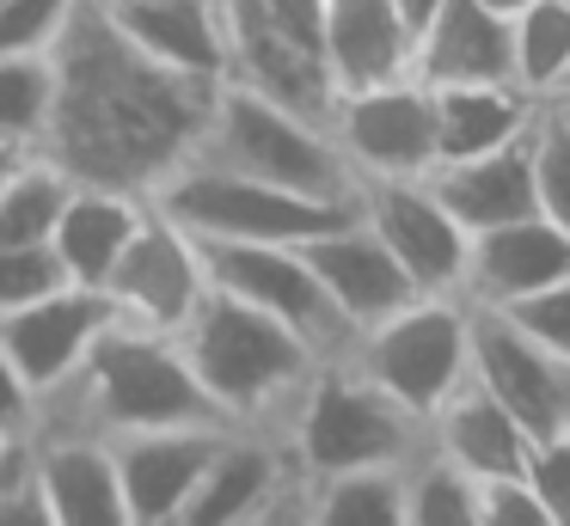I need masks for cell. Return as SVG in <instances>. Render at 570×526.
Wrapping results in <instances>:
<instances>
[{
  "label": "cell",
  "mask_w": 570,
  "mask_h": 526,
  "mask_svg": "<svg viewBox=\"0 0 570 526\" xmlns=\"http://www.w3.org/2000/svg\"><path fill=\"white\" fill-rule=\"evenodd\" d=\"M99 294H105L117 325L178 337V325H185V318L197 312V300L209 294V269H203L197 239L148 202V220H141L136 239L124 245V257L111 264V276H105Z\"/></svg>",
  "instance_id": "30bf717a"
},
{
  "label": "cell",
  "mask_w": 570,
  "mask_h": 526,
  "mask_svg": "<svg viewBox=\"0 0 570 526\" xmlns=\"http://www.w3.org/2000/svg\"><path fill=\"white\" fill-rule=\"evenodd\" d=\"M105 12H111L117 31H124L141 56L160 61V68L209 80V86L227 73L222 7H215V0H124V7H105Z\"/></svg>",
  "instance_id": "cb8c5ba5"
},
{
  "label": "cell",
  "mask_w": 570,
  "mask_h": 526,
  "mask_svg": "<svg viewBox=\"0 0 570 526\" xmlns=\"http://www.w3.org/2000/svg\"><path fill=\"white\" fill-rule=\"evenodd\" d=\"M56 92L38 153L80 183H124L148 196L173 166L197 153L209 117V80L141 56L99 0H80L75 24L50 49Z\"/></svg>",
  "instance_id": "6da1fadb"
},
{
  "label": "cell",
  "mask_w": 570,
  "mask_h": 526,
  "mask_svg": "<svg viewBox=\"0 0 570 526\" xmlns=\"http://www.w3.org/2000/svg\"><path fill=\"white\" fill-rule=\"evenodd\" d=\"M178 349L227 428H271V435L301 398L313 361H325L283 318L258 312L227 288H209L197 300V312L178 325Z\"/></svg>",
  "instance_id": "7a4b0ae2"
},
{
  "label": "cell",
  "mask_w": 570,
  "mask_h": 526,
  "mask_svg": "<svg viewBox=\"0 0 570 526\" xmlns=\"http://www.w3.org/2000/svg\"><path fill=\"white\" fill-rule=\"evenodd\" d=\"M521 477L533 484V496H540L546 520L552 526H570V428H558V435H540L528 453V465H521Z\"/></svg>",
  "instance_id": "836d02e7"
},
{
  "label": "cell",
  "mask_w": 570,
  "mask_h": 526,
  "mask_svg": "<svg viewBox=\"0 0 570 526\" xmlns=\"http://www.w3.org/2000/svg\"><path fill=\"white\" fill-rule=\"evenodd\" d=\"M222 7V43H227V73L222 80L252 86V92L276 98V105L301 110L313 122H332L337 86L325 73V56L313 37L276 24L264 7L252 0H215Z\"/></svg>",
  "instance_id": "7c38bea8"
},
{
  "label": "cell",
  "mask_w": 570,
  "mask_h": 526,
  "mask_svg": "<svg viewBox=\"0 0 570 526\" xmlns=\"http://www.w3.org/2000/svg\"><path fill=\"white\" fill-rule=\"evenodd\" d=\"M13 440H19V435H13V428H0V453H7V447H13Z\"/></svg>",
  "instance_id": "7bdbcfd3"
},
{
  "label": "cell",
  "mask_w": 570,
  "mask_h": 526,
  "mask_svg": "<svg viewBox=\"0 0 570 526\" xmlns=\"http://www.w3.org/2000/svg\"><path fill=\"white\" fill-rule=\"evenodd\" d=\"M423 178H430V190L442 196V208L466 232L503 227V220H521V215L540 208L528 141L491 147V153H466V159H442V166H430Z\"/></svg>",
  "instance_id": "603a6c76"
},
{
  "label": "cell",
  "mask_w": 570,
  "mask_h": 526,
  "mask_svg": "<svg viewBox=\"0 0 570 526\" xmlns=\"http://www.w3.org/2000/svg\"><path fill=\"white\" fill-rule=\"evenodd\" d=\"M301 257H307V269L320 276V288L332 294V306L344 312L350 330H368L374 318H386L393 306H405L411 294H417L411 276L399 269V257L374 239V227L356 208H350L337 227L313 232V239L301 245Z\"/></svg>",
  "instance_id": "ac0fdd59"
},
{
  "label": "cell",
  "mask_w": 570,
  "mask_h": 526,
  "mask_svg": "<svg viewBox=\"0 0 570 526\" xmlns=\"http://www.w3.org/2000/svg\"><path fill=\"white\" fill-rule=\"evenodd\" d=\"M80 0H0V56H50Z\"/></svg>",
  "instance_id": "1f68e13d"
},
{
  "label": "cell",
  "mask_w": 570,
  "mask_h": 526,
  "mask_svg": "<svg viewBox=\"0 0 570 526\" xmlns=\"http://www.w3.org/2000/svg\"><path fill=\"white\" fill-rule=\"evenodd\" d=\"M564 428H570V361H564Z\"/></svg>",
  "instance_id": "b9f144b4"
},
{
  "label": "cell",
  "mask_w": 570,
  "mask_h": 526,
  "mask_svg": "<svg viewBox=\"0 0 570 526\" xmlns=\"http://www.w3.org/2000/svg\"><path fill=\"white\" fill-rule=\"evenodd\" d=\"M509 43H515V80L546 105L558 73L570 68V0H528L521 12H509Z\"/></svg>",
  "instance_id": "f1b7e54d"
},
{
  "label": "cell",
  "mask_w": 570,
  "mask_h": 526,
  "mask_svg": "<svg viewBox=\"0 0 570 526\" xmlns=\"http://www.w3.org/2000/svg\"><path fill=\"white\" fill-rule=\"evenodd\" d=\"M564 276H570V232L533 208V215H521V220L472 232L460 294H466L472 306H521Z\"/></svg>",
  "instance_id": "e0dca14e"
},
{
  "label": "cell",
  "mask_w": 570,
  "mask_h": 526,
  "mask_svg": "<svg viewBox=\"0 0 570 526\" xmlns=\"http://www.w3.org/2000/svg\"><path fill=\"white\" fill-rule=\"evenodd\" d=\"M350 208L374 227V239L399 257L417 294H460L472 232L442 208L430 178H356Z\"/></svg>",
  "instance_id": "8fae6325"
},
{
  "label": "cell",
  "mask_w": 570,
  "mask_h": 526,
  "mask_svg": "<svg viewBox=\"0 0 570 526\" xmlns=\"http://www.w3.org/2000/svg\"><path fill=\"white\" fill-rule=\"evenodd\" d=\"M31 423H38V391L26 386V374L13 367V355L0 349V428L31 435Z\"/></svg>",
  "instance_id": "8d00e7d4"
},
{
  "label": "cell",
  "mask_w": 570,
  "mask_h": 526,
  "mask_svg": "<svg viewBox=\"0 0 570 526\" xmlns=\"http://www.w3.org/2000/svg\"><path fill=\"white\" fill-rule=\"evenodd\" d=\"M68 190H75V178H68L50 153H31L26 166L13 171V183L0 190V251H7V245H43L50 239Z\"/></svg>",
  "instance_id": "83f0119b"
},
{
  "label": "cell",
  "mask_w": 570,
  "mask_h": 526,
  "mask_svg": "<svg viewBox=\"0 0 570 526\" xmlns=\"http://www.w3.org/2000/svg\"><path fill=\"white\" fill-rule=\"evenodd\" d=\"M405 526H479V477L435 453L430 435L405 459Z\"/></svg>",
  "instance_id": "4316f807"
},
{
  "label": "cell",
  "mask_w": 570,
  "mask_h": 526,
  "mask_svg": "<svg viewBox=\"0 0 570 526\" xmlns=\"http://www.w3.org/2000/svg\"><path fill=\"white\" fill-rule=\"evenodd\" d=\"M50 92H56L50 56H0V135L38 147L43 122H50Z\"/></svg>",
  "instance_id": "f546056e"
},
{
  "label": "cell",
  "mask_w": 570,
  "mask_h": 526,
  "mask_svg": "<svg viewBox=\"0 0 570 526\" xmlns=\"http://www.w3.org/2000/svg\"><path fill=\"white\" fill-rule=\"evenodd\" d=\"M503 410L528 423V435L564 428V361L503 306H472V374Z\"/></svg>",
  "instance_id": "4fadbf2b"
},
{
  "label": "cell",
  "mask_w": 570,
  "mask_h": 526,
  "mask_svg": "<svg viewBox=\"0 0 570 526\" xmlns=\"http://www.w3.org/2000/svg\"><path fill=\"white\" fill-rule=\"evenodd\" d=\"M332 141L350 178H423L435 166V92L417 73L337 92Z\"/></svg>",
  "instance_id": "9c48e42d"
},
{
  "label": "cell",
  "mask_w": 570,
  "mask_h": 526,
  "mask_svg": "<svg viewBox=\"0 0 570 526\" xmlns=\"http://www.w3.org/2000/svg\"><path fill=\"white\" fill-rule=\"evenodd\" d=\"M105 325H111L105 294L80 288V281H62L56 294H43V300L0 318V349L13 355V367L26 374V386L43 404L50 391H62L80 374V361H87V349L99 343Z\"/></svg>",
  "instance_id": "9a60e30c"
},
{
  "label": "cell",
  "mask_w": 570,
  "mask_h": 526,
  "mask_svg": "<svg viewBox=\"0 0 570 526\" xmlns=\"http://www.w3.org/2000/svg\"><path fill=\"white\" fill-rule=\"evenodd\" d=\"M209 288H227L239 300H252L258 312L283 318L313 355H344L356 330L344 325V312L332 306V294L320 288V276L307 269L301 245H264V239H197Z\"/></svg>",
  "instance_id": "ba28073f"
},
{
  "label": "cell",
  "mask_w": 570,
  "mask_h": 526,
  "mask_svg": "<svg viewBox=\"0 0 570 526\" xmlns=\"http://www.w3.org/2000/svg\"><path fill=\"white\" fill-rule=\"evenodd\" d=\"M484 7H497V12H521L528 0H484Z\"/></svg>",
  "instance_id": "60d3db41"
},
{
  "label": "cell",
  "mask_w": 570,
  "mask_h": 526,
  "mask_svg": "<svg viewBox=\"0 0 570 526\" xmlns=\"http://www.w3.org/2000/svg\"><path fill=\"white\" fill-rule=\"evenodd\" d=\"M435 7H442V0H399V12H405V19H411V31H417V24L430 19Z\"/></svg>",
  "instance_id": "f35d334b"
},
{
  "label": "cell",
  "mask_w": 570,
  "mask_h": 526,
  "mask_svg": "<svg viewBox=\"0 0 570 526\" xmlns=\"http://www.w3.org/2000/svg\"><path fill=\"white\" fill-rule=\"evenodd\" d=\"M479 526H552V520H546L528 477L509 472V477H484L479 484Z\"/></svg>",
  "instance_id": "e575fe53"
},
{
  "label": "cell",
  "mask_w": 570,
  "mask_h": 526,
  "mask_svg": "<svg viewBox=\"0 0 570 526\" xmlns=\"http://www.w3.org/2000/svg\"><path fill=\"white\" fill-rule=\"evenodd\" d=\"M38 423H80L92 435H129V428H173V423H222L203 398L178 337L136 325H105L87 349L80 374L38 404ZM31 423V428H38Z\"/></svg>",
  "instance_id": "3957f363"
},
{
  "label": "cell",
  "mask_w": 570,
  "mask_h": 526,
  "mask_svg": "<svg viewBox=\"0 0 570 526\" xmlns=\"http://www.w3.org/2000/svg\"><path fill=\"white\" fill-rule=\"evenodd\" d=\"M31 472L50 508V526H129L124 484H117L111 440L80 423H38L31 428Z\"/></svg>",
  "instance_id": "2e32d148"
},
{
  "label": "cell",
  "mask_w": 570,
  "mask_h": 526,
  "mask_svg": "<svg viewBox=\"0 0 570 526\" xmlns=\"http://www.w3.org/2000/svg\"><path fill=\"white\" fill-rule=\"evenodd\" d=\"M148 220V196L124 190V183H80L68 190L62 215L50 227V245L62 257V276L80 288H105L111 264L124 257V245L136 239V227Z\"/></svg>",
  "instance_id": "44dd1931"
},
{
  "label": "cell",
  "mask_w": 570,
  "mask_h": 526,
  "mask_svg": "<svg viewBox=\"0 0 570 526\" xmlns=\"http://www.w3.org/2000/svg\"><path fill=\"white\" fill-rule=\"evenodd\" d=\"M423 435H430L435 453H448V459H454L466 477H479V484H484V477L521 472L528 453H533L528 423H521L515 410H503L479 379H466L454 398L435 404V416L423 423Z\"/></svg>",
  "instance_id": "7402d4cb"
},
{
  "label": "cell",
  "mask_w": 570,
  "mask_h": 526,
  "mask_svg": "<svg viewBox=\"0 0 570 526\" xmlns=\"http://www.w3.org/2000/svg\"><path fill=\"white\" fill-rule=\"evenodd\" d=\"M62 257H56V245H7L0 251V318L19 312V306L43 300V294L62 288Z\"/></svg>",
  "instance_id": "d6a6232c"
},
{
  "label": "cell",
  "mask_w": 570,
  "mask_h": 526,
  "mask_svg": "<svg viewBox=\"0 0 570 526\" xmlns=\"http://www.w3.org/2000/svg\"><path fill=\"white\" fill-rule=\"evenodd\" d=\"M430 92H435V166L528 141L533 117L546 110L521 80H454V86H430Z\"/></svg>",
  "instance_id": "d4e9b609"
},
{
  "label": "cell",
  "mask_w": 570,
  "mask_h": 526,
  "mask_svg": "<svg viewBox=\"0 0 570 526\" xmlns=\"http://www.w3.org/2000/svg\"><path fill=\"white\" fill-rule=\"evenodd\" d=\"M222 435L227 423H173V428L105 435L117 459V484H124L129 526H178V514H185L203 465L215 459Z\"/></svg>",
  "instance_id": "5bb4252c"
},
{
  "label": "cell",
  "mask_w": 570,
  "mask_h": 526,
  "mask_svg": "<svg viewBox=\"0 0 570 526\" xmlns=\"http://www.w3.org/2000/svg\"><path fill=\"white\" fill-rule=\"evenodd\" d=\"M31 153H38V147H26V141H7V135H0V190H7V183H13V171L26 166Z\"/></svg>",
  "instance_id": "74e56055"
},
{
  "label": "cell",
  "mask_w": 570,
  "mask_h": 526,
  "mask_svg": "<svg viewBox=\"0 0 570 526\" xmlns=\"http://www.w3.org/2000/svg\"><path fill=\"white\" fill-rule=\"evenodd\" d=\"M307 526H405V459L307 477Z\"/></svg>",
  "instance_id": "484cf974"
},
{
  "label": "cell",
  "mask_w": 570,
  "mask_h": 526,
  "mask_svg": "<svg viewBox=\"0 0 570 526\" xmlns=\"http://www.w3.org/2000/svg\"><path fill=\"white\" fill-rule=\"evenodd\" d=\"M546 105H558V110H570V68L558 73V86H552V98H546Z\"/></svg>",
  "instance_id": "ab89813d"
},
{
  "label": "cell",
  "mask_w": 570,
  "mask_h": 526,
  "mask_svg": "<svg viewBox=\"0 0 570 526\" xmlns=\"http://www.w3.org/2000/svg\"><path fill=\"white\" fill-rule=\"evenodd\" d=\"M411 49H417V31L399 12V0H325L320 7V56L337 92L411 73Z\"/></svg>",
  "instance_id": "d6986e66"
},
{
  "label": "cell",
  "mask_w": 570,
  "mask_h": 526,
  "mask_svg": "<svg viewBox=\"0 0 570 526\" xmlns=\"http://www.w3.org/2000/svg\"><path fill=\"white\" fill-rule=\"evenodd\" d=\"M552 110H558V105H552ZM564 122H570V110H564Z\"/></svg>",
  "instance_id": "f6af8a7d"
},
{
  "label": "cell",
  "mask_w": 570,
  "mask_h": 526,
  "mask_svg": "<svg viewBox=\"0 0 570 526\" xmlns=\"http://www.w3.org/2000/svg\"><path fill=\"white\" fill-rule=\"evenodd\" d=\"M411 73L423 86H454V80H515V43H509V12L484 0H442L417 24Z\"/></svg>",
  "instance_id": "ffe728a7"
},
{
  "label": "cell",
  "mask_w": 570,
  "mask_h": 526,
  "mask_svg": "<svg viewBox=\"0 0 570 526\" xmlns=\"http://www.w3.org/2000/svg\"><path fill=\"white\" fill-rule=\"evenodd\" d=\"M148 202L166 220L190 232V239H264V245H307L313 232L337 227L350 202L332 196H301L283 183L246 178V171L209 166V159H185L148 190Z\"/></svg>",
  "instance_id": "52a82bcc"
},
{
  "label": "cell",
  "mask_w": 570,
  "mask_h": 526,
  "mask_svg": "<svg viewBox=\"0 0 570 526\" xmlns=\"http://www.w3.org/2000/svg\"><path fill=\"white\" fill-rule=\"evenodd\" d=\"M528 153H533V196H540V215L570 232V122H564V110L546 105L540 117H533Z\"/></svg>",
  "instance_id": "4dcf8cb0"
},
{
  "label": "cell",
  "mask_w": 570,
  "mask_h": 526,
  "mask_svg": "<svg viewBox=\"0 0 570 526\" xmlns=\"http://www.w3.org/2000/svg\"><path fill=\"white\" fill-rule=\"evenodd\" d=\"M350 367L368 374L393 404L430 423L472 374V300L466 294H411L386 318L350 337Z\"/></svg>",
  "instance_id": "8992f818"
},
{
  "label": "cell",
  "mask_w": 570,
  "mask_h": 526,
  "mask_svg": "<svg viewBox=\"0 0 570 526\" xmlns=\"http://www.w3.org/2000/svg\"><path fill=\"white\" fill-rule=\"evenodd\" d=\"M503 312H515L521 325L558 355V361H570V276L552 281V288H540L533 300H521V306H503Z\"/></svg>",
  "instance_id": "d590c367"
},
{
  "label": "cell",
  "mask_w": 570,
  "mask_h": 526,
  "mask_svg": "<svg viewBox=\"0 0 570 526\" xmlns=\"http://www.w3.org/2000/svg\"><path fill=\"white\" fill-rule=\"evenodd\" d=\"M190 159H209V166L246 171V178L283 183V190L301 196H332V202H350V183H356L350 159L332 141V122H313L234 80H215L209 117H203Z\"/></svg>",
  "instance_id": "277c9868"
},
{
  "label": "cell",
  "mask_w": 570,
  "mask_h": 526,
  "mask_svg": "<svg viewBox=\"0 0 570 526\" xmlns=\"http://www.w3.org/2000/svg\"><path fill=\"white\" fill-rule=\"evenodd\" d=\"M283 447L301 477L350 472V465H399L423 447V423L393 404L368 374L350 367V355L313 361L301 398L283 416Z\"/></svg>",
  "instance_id": "5b68a950"
},
{
  "label": "cell",
  "mask_w": 570,
  "mask_h": 526,
  "mask_svg": "<svg viewBox=\"0 0 570 526\" xmlns=\"http://www.w3.org/2000/svg\"><path fill=\"white\" fill-rule=\"evenodd\" d=\"M105 7H124V0H105Z\"/></svg>",
  "instance_id": "ee69618b"
}]
</instances>
